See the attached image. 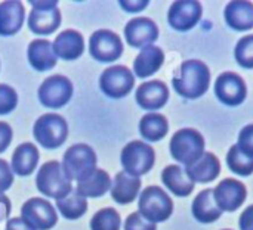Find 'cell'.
Returning a JSON list of instances; mask_svg holds the SVG:
<instances>
[{
    "mask_svg": "<svg viewBox=\"0 0 253 230\" xmlns=\"http://www.w3.org/2000/svg\"><path fill=\"white\" fill-rule=\"evenodd\" d=\"M111 177L105 170L96 168L87 179L77 182L76 191L84 198H101L111 189Z\"/></svg>",
    "mask_w": 253,
    "mask_h": 230,
    "instance_id": "28",
    "label": "cell"
},
{
    "mask_svg": "<svg viewBox=\"0 0 253 230\" xmlns=\"http://www.w3.org/2000/svg\"><path fill=\"white\" fill-rule=\"evenodd\" d=\"M135 99L142 109L157 111L163 108L169 99V89L163 81L151 80L142 83L135 93Z\"/></svg>",
    "mask_w": 253,
    "mask_h": 230,
    "instance_id": "17",
    "label": "cell"
},
{
    "mask_svg": "<svg viewBox=\"0 0 253 230\" xmlns=\"http://www.w3.org/2000/svg\"><path fill=\"white\" fill-rule=\"evenodd\" d=\"M215 95L224 105L239 106L246 100L248 87L245 80L236 72H222L215 81Z\"/></svg>",
    "mask_w": 253,
    "mask_h": 230,
    "instance_id": "13",
    "label": "cell"
},
{
    "mask_svg": "<svg viewBox=\"0 0 253 230\" xmlns=\"http://www.w3.org/2000/svg\"><path fill=\"white\" fill-rule=\"evenodd\" d=\"M125 37L132 47L144 49L159 38V27L150 18H133L125 27Z\"/></svg>",
    "mask_w": 253,
    "mask_h": 230,
    "instance_id": "16",
    "label": "cell"
},
{
    "mask_svg": "<svg viewBox=\"0 0 253 230\" xmlns=\"http://www.w3.org/2000/svg\"><path fill=\"white\" fill-rule=\"evenodd\" d=\"M125 230H157V226L145 220L139 213H132L125 222Z\"/></svg>",
    "mask_w": 253,
    "mask_h": 230,
    "instance_id": "36",
    "label": "cell"
},
{
    "mask_svg": "<svg viewBox=\"0 0 253 230\" xmlns=\"http://www.w3.org/2000/svg\"><path fill=\"white\" fill-rule=\"evenodd\" d=\"M135 86L133 72L125 65L108 66L99 77V89L111 99H122L130 93Z\"/></svg>",
    "mask_w": 253,
    "mask_h": 230,
    "instance_id": "8",
    "label": "cell"
},
{
    "mask_svg": "<svg viewBox=\"0 0 253 230\" xmlns=\"http://www.w3.org/2000/svg\"><path fill=\"white\" fill-rule=\"evenodd\" d=\"M21 219L36 230L52 229L58 222V216L53 205L43 198L28 199L21 207Z\"/></svg>",
    "mask_w": 253,
    "mask_h": 230,
    "instance_id": "12",
    "label": "cell"
},
{
    "mask_svg": "<svg viewBox=\"0 0 253 230\" xmlns=\"http://www.w3.org/2000/svg\"><path fill=\"white\" fill-rule=\"evenodd\" d=\"M59 214L67 220H77L87 211V201L77 191H71L67 197L56 201Z\"/></svg>",
    "mask_w": 253,
    "mask_h": 230,
    "instance_id": "30",
    "label": "cell"
},
{
    "mask_svg": "<svg viewBox=\"0 0 253 230\" xmlns=\"http://www.w3.org/2000/svg\"><path fill=\"white\" fill-rule=\"evenodd\" d=\"M25 19L24 4L18 0H7L0 3V35L9 37L16 34Z\"/></svg>",
    "mask_w": 253,
    "mask_h": 230,
    "instance_id": "19",
    "label": "cell"
},
{
    "mask_svg": "<svg viewBox=\"0 0 253 230\" xmlns=\"http://www.w3.org/2000/svg\"><path fill=\"white\" fill-rule=\"evenodd\" d=\"M202 13H203V9L199 1L178 0V1H173L170 6L168 12V21H169V25L176 31H190L199 24Z\"/></svg>",
    "mask_w": 253,
    "mask_h": 230,
    "instance_id": "14",
    "label": "cell"
},
{
    "mask_svg": "<svg viewBox=\"0 0 253 230\" xmlns=\"http://www.w3.org/2000/svg\"><path fill=\"white\" fill-rule=\"evenodd\" d=\"M39 100L43 106L50 109H58L65 106L73 96V84L64 75H52L46 78L37 92Z\"/></svg>",
    "mask_w": 253,
    "mask_h": 230,
    "instance_id": "9",
    "label": "cell"
},
{
    "mask_svg": "<svg viewBox=\"0 0 253 230\" xmlns=\"http://www.w3.org/2000/svg\"><path fill=\"white\" fill-rule=\"evenodd\" d=\"M139 214L151 222V223H162L166 222L173 213V202L170 197L159 186H148L139 195L138 202Z\"/></svg>",
    "mask_w": 253,
    "mask_h": 230,
    "instance_id": "5",
    "label": "cell"
},
{
    "mask_svg": "<svg viewBox=\"0 0 253 230\" xmlns=\"http://www.w3.org/2000/svg\"><path fill=\"white\" fill-rule=\"evenodd\" d=\"M228 27L236 31H248L253 28V3L248 0L230 1L224 12Z\"/></svg>",
    "mask_w": 253,
    "mask_h": 230,
    "instance_id": "21",
    "label": "cell"
},
{
    "mask_svg": "<svg viewBox=\"0 0 253 230\" xmlns=\"http://www.w3.org/2000/svg\"><path fill=\"white\" fill-rule=\"evenodd\" d=\"M27 56H28L30 65L36 71H40V72L52 69L56 65V59H58L55 52H53L52 43L47 40H43V38L33 40L28 44Z\"/></svg>",
    "mask_w": 253,
    "mask_h": 230,
    "instance_id": "22",
    "label": "cell"
},
{
    "mask_svg": "<svg viewBox=\"0 0 253 230\" xmlns=\"http://www.w3.org/2000/svg\"><path fill=\"white\" fill-rule=\"evenodd\" d=\"M228 168L239 176H251L253 173V158L245 155L237 145H233L227 154Z\"/></svg>",
    "mask_w": 253,
    "mask_h": 230,
    "instance_id": "31",
    "label": "cell"
},
{
    "mask_svg": "<svg viewBox=\"0 0 253 230\" xmlns=\"http://www.w3.org/2000/svg\"><path fill=\"white\" fill-rule=\"evenodd\" d=\"M120 214L114 208H102L90 219V230H120Z\"/></svg>",
    "mask_w": 253,
    "mask_h": 230,
    "instance_id": "32",
    "label": "cell"
},
{
    "mask_svg": "<svg viewBox=\"0 0 253 230\" xmlns=\"http://www.w3.org/2000/svg\"><path fill=\"white\" fill-rule=\"evenodd\" d=\"M234 56L237 64L242 65L243 68H253V34L245 35L243 38L239 40L234 49Z\"/></svg>",
    "mask_w": 253,
    "mask_h": 230,
    "instance_id": "33",
    "label": "cell"
},
{
    "mask_svg": "<svg viewBox=\"0 0 253 230\" xmlns=\"http://www.w3.org/2000/svg\"><path fill=\"white\" fill-rule=\"evenodd\" d=\"M240 230H253V205L248 207L243 214L240 216V222H239Z\"/></svg>",
    "mask_w": 253,
    "mask_h": 230,
    "instance_id": "39",
    "label": "cell"
},
{
    "mask_svg": "<svg viewBox=\"0 0 253 230\" xmlns=\"http://www.w3.org/2000/svg\"><path fill=\"white\" fill-rule=\"evenodd\" d=\"M12 185H13L12 168H10V165L4 160H0V194H3L7 189H10Z\"/></svg>",
    "mask_w": 253,
    "mask_h": 230,
    "instance_id": "37",
    "label": "cell"
},
{
    "mask_svg": "<svg viewBox=\"0 0 253 230\" xmlns=\"http://www.w3.org/2000/svg\"><path fill=\"white\" fill-rule=\"evenodd\" d=\"M246 186L236 179H225L213 189V198L221 211H236L246 201Z\"/></svg>",
    "mask_w": 253,
    "mask_h": 230,
    "instance_id": "15",
    "label": "cell"
},
{
    "mask_svg": "<svg viewBox=\"0 0 253 230\" xmlns=\"http://www.w3.org/2000/svg\"><path fill=\"white\" fill-rule=\"evenodd\" d=\"M39 149L30 143H21L12 154V163H10V168L12 173L18 174V176H30L31 173H34L37 163H39Z\"/></svg>",
    "mask_w": 253,
    "mask_h": 230,
    "instance_id": "26",
    "label": "cell"
},
{
    "mask_svg": "<svg viewBox=\"0 0 253 230\" xmlns=\"http://www.w3.org/2000/svg\"><path fill=\"white\" fill-rule=\"evenodd\" d=\"M154 161H156L154 149L142 140L129 142L123 148L120 155L123 171L135 177L147 174L154 167Z\"/></svg>",
    "mask_w": 253,
    "mask_h": 230,
    "instance_id": "7",
    "label": "cell"
},
{
    "mask_svg": "<svg viewBox=\"0 0 253 230\" xmlns=\"http://www.w3.org/2000/svg\"><path fill=\"white\" fill-rule=\"evenodd\" d=\"M110 191H111L113 199L117 204L126 205L136 199V197L141 191V180H139V177L130 176L126 171H120L116 174Z\"/></svg>",
    "mask_w": 253,
    "mask_h": 230,
    "instance_id": "23",
    "label": "cell"
},
{
    "mask_svg": "<svg viewBox=\"0 0 253 230\" xmlns=\"http://www.w3.org/2000/svg\"><path fill=\"white\" fill-rule=\"evenodd\" d=\"M16 105H18L16 92L7 84H0V115L10 114L16 108Z\"/></svg>",
    "mask_w": 253,
    "mask_h": 230,
    "instance_id": "34",
    "label": "cell"
},
{
    "mask_svg": "<svg viewBox=\"0 0 253 230\" xmlns=\"http://www.w3.org/2000/svg\"><path fill=\"white\" fill-rule=\"evenodd\" d=\"M33 136L44 149H56L68 136V124L59 114H44L33 126Z\"/></svg>",
    "mask_w": 253,
    "mask_h": 230,
    "instance_id": "6",
    "label": "cell"
},
{
    "mask_svg": "<svg viewBox=\"0 0 253 230\" xmlns=\"http://www.w3.org/2000/svg\"><path fill=\"white\" fill-rule=\"evenodd\" d=\"M165 64V53L157 46H148L141 49L139 55L133 61V72L138 78H148L154 75Z\"/></svg>",
    "mask_w": 253,
    "mask_h": 230,
    "instance_id": "20",
    "label": "cell"
},
{
    "mask_svg": "<svg viewBox=\"0 0 253 230\" xmlns=\"http://www.w3.org/2000/svg\"><path fill=\"white\" fill-rule=\"evenodd\" d=\"M162 182L173 195L179 198L188 197L194 189V182L181 165H168L162 171Z\"/></svg>",
    "mask_w": 253,
    "mask_h": 230,
    "instance_id": "25",
    "label": "cell"
},
{
    "mask_svg": "<svg viewBox=\"0 0 253 230\" xmlns=\"http://www.w3.org/2000/svg\"><path fill=\"white\" fill-rule=\"evenodd\" d=\"M96 154L89 145L76 143L67 149L61 165L71 182H82L96 170Z\"/></svg>",
    "mask_w": 253,
    "mask_h": 230,
    "instance_id": "2",
    "label": "cell"
},
{
    "mask_svg": "<svg viewBox=\"0 0 253 230\" xmlns=\"http://www.w3.org/2000/svg\"><path fill=\"white\" fill-rule=\"evenodd\" d=\"M194 183H211L221 173V163L212 152H205L200 160L185 168Z\"/></svg>",
    "mask_w": 253,
    "mask_h": 230,
    "instance_id": "24",
    "label": "cell"
},
{
    "mask_svg": "<svg viewBox=\"0 0 253 230\" xmlns=\"http://www.w3.org/2000/svg\"><path fill=\"white\" fill-rule=\"evenodd\" d=\"M120 6L126 10V12H139L142 9H145L148 6V1H120Z\"/></svg>",
    "mask_w": 253,
    "mask_h": 230,
    "instance_id": "41",
    "label": "cell"
},
{
    "mask_svg": "<svg viewBox=\"0 0 253 230\" xmlns=\"http://www.w3.org/2000/svg\"><path fill=\"white\" fill-rule=\"evenodd\" d=\"M225 230H228V229H225Z\"/></svg>",
    "mask_w": 253,
    "mask_h": 230,
    "instance_id": "43",
    "label": "cell"
},
{
    "mask_svg": "<svg viewBox=\"0 0 253 230\" xmlns=\"http://www.w3.org/2000/svg\"><path fill=\"white\" fill-rule=\"evenodd\" d=\"M52 46L56 58H61L64 61L79 59L84 52L83 35L76 30H65L59 33Z\"/></svg>",
    "mask_w": 253,
    "mask_h": 230,
    "instance_id": "18",
    "label": "cell"
},
{
    "mask_svg": "<svg viewBox=\"0 0 253 230\" xmlns=\"http://www.w3.org/2000/svg\"><path fill=\"white\" fill-rule=\"evenodd\" d=\"M12 137H13V133H12V127L4 123V121H0V154L4 152L10 142H12Z\"/></svg>",
    "mask_w": 253,
    "mask_h": 230,
    "instance_id": "38",
    "label": "cell"
},
{
    "mask_svg": "<svg viewBox=\"0 0 253 230\" xmlns=\"http://www.w3.org/2000/svg\"><path fill=\"white\" fill-rule=\"evenodd\" d=\"M191 211H193L194 219L200 223H213L219 220V217L222 216V211L215 202L213 189L202 191L193 201Z\"/></svg>",
    "mask_w": 253,
    "mask_h": 230,
    "instance_id": "27",
    "label": "cell"
},
{
    "mask_svg": "<svg viewBox=\"0 0 253 230\" xmlns=\"http://www.w3.org/2000/svg\"><path fill=\"white\" fill-rule=\"evenodd\" d=\"M36 186L42 195L55 198L56 201L67 197L73 191L71 180L65 176L59 161H47L39 168Z\"/></svg>",
    "mask_w": 253,
    "mask_h": 230,
    "instance_id": "3",
    "label": "cell"
},
{
    "mask_svg": "<svg viewBox=\"0 0 253 230\" xmlns=\"http://www.w3.org/2000/svg\"><path fill=\"white\" fill-rule=\"evenodd\" d=\"M10 214V201L6 195L0 194V222L7 220Z\"/></svg>",
    "mask_w": 253,
    "mask_h": 230,
    "instance_id": "42",
    "label": "cell"
},
{
    "mask_svg": "<svg viewBox=\"0 0 253 230\" xmlns=\"http://www.w3.org/2000/svg\"><path fill=\"white\" fill-rule=\"evenodd\" d=\"M169 148L172 157L178 163L184 164L185 167H190L203 157L205 137L200 131L194 129H182L172 136Z\"/></svg>",
    "mask_w": 253,
    "mask_h": 230,
    "instance_id": "4",
    "label": "cell"
},
{
    "mask_svg": "<svg viewBox=\"0 0 253 230\" xmlns=\"http://www.w3.org/2000/svg\"><path fill=\"white\" fill-rule=\"evenodd\" d=\"M237 146L239 149L248 155L253 158V124H249V126H245L239 134V142H237Z\"/></svg>",
    "mask_w": 253,
    "mask_h": 230,
    "instance_id": "35",
    "label": "cell"
},
{
    "mask_svg": "<svg viewBox=\"0 0 253 230\" xmlns=\"http://www.w3.org/2000/svg\"><path fill=\"white\" fill-rule=\"evenodd\" d=\"M89 52L98 62H114L123 53L122 38L110 30H98L90 35Z\"/></svg>",
    "mask_w": 253,
    "mask_h": 230,
    "instance_id": "11",
    "label": "cell"
},
{
    "mask_svg": "<svg viewBox=\"0 0 253 230\" xmlns=\"http://www.w3.org/2000/svg\"><path fill=\"white\" fill-rule=\"evenodd\" d=\"M172 84L175 92L185 99L202 98L211 86L209 66L199 59H188L175 71Z\"/></svg>",
    "mask_w": 253,
    "mask_h": 230,
    "instance_id": "1",
    "label": "cell"
},
{
    "mask_svg": "<svg viewBox=\"0 0 253 230\" xmlns=\"http://www.w3.org/2000/svg\"><path fill=\"white\" fill-rule=\"evenodd\" d=\"M4 230H36L33 226H30L25 220H22L21 217H13L9 219L6 223V229Z\"/></svg>",
    "mask_w": 253,
    "mask_h": 230,
    "instance_id": "40",
    "label": "cell"
},
{
    "mask_svg": "<svg viewBox=\"0 0 253 230\" xmlns=\"http://www.w3.org/2000/svg\"><path fill=\"white\" fill-rule=\"evenodd\" d=\"M169 131V123L162 114H145L139 121V133L148 142L162 140Z\"/></svg>",
    "mask_w": 253,
    "mask_h": 230,
    "instance_id": "29",
    "label": "cell"
},
{
    "mask_svg": "<svg viewBox=\"0 0 253 230\" xmlns=\"http://www.w3.org/2000/svg\"><path fill=\"white\" fill-rule=\"evenodd\" d=\"M34 6L28 15V28L34 34L47 35L61 25V12L56 1H31Z\"/></svg>",
    "mask_w": 253,
    "mask_h": 230,
    "instance_id": "10",
    "label": "cell"
}]
</instances>
